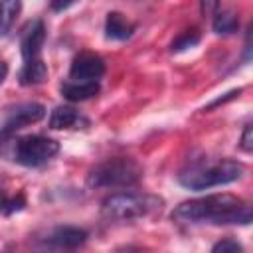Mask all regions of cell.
I'll list each match as a JSON object with an SVG mask.
<instances>
[{
  "label": "cell",
  "instance_id": "6da1fadb",
  "mask_svg": "<svg viewBox=\"0 0 253 253\" xmlns=\"http://www.w3.org/2000/svg\"><path fill=\"white\" fill-rule=\"evenodd\" d=\"M172 219L180 223H251V206L231 194H211L180 204L172 211Z\"/></svg>",
  "mask_w": 253,
  "mask_h": 253
},
{
  "label": "cell",
  "instance_id": "7a4b0ae2",
  "mask_svg": "<svg viewBox=\"0 0 253 253\" xmlns=\"http://www.w3.org/2000/svg\"><path fill=\"white\" fill-rule=\"evenodd\" d=\"M245 172V166L237 160H217L211 164H194L190 168H186L184 172H180L178 180L184 188L190 190H208L213 186H221V184H231L235 180H239Z\"/></svg>",
  "mask_w": 253,
  "mask_h": 253
},
{
  "label": "cell",
  "instance_id": "3957f363",
  "mask_svg": "<svg viewBox=\"0 0 253 253\" xmlns=\"http://www.w3.org/2000/svg\"><path fill=\"white\" fill-rule=\"evenodd\" d=\"M142 178V166L126 156L109 158L93 166L87 174V184L91 188H128L138 184Z\"/></svg>",
  "mask_w": 253,
  "mask_h": 253
},
{
  "label": "cell",
  "instance_id": "277c9868",
  "mask_svg": "<svg viewBox=\"0 0 253 253\" xmlns=\"http://www.w3.org/2000/svg\"><path fill=\"white\" fill-rule=\"evenodd\" d=\"M162 200L148 194H134V192H121L107 196L101 204V211L107 219L113 221H132L146 217L160 210Z\"/></svg>",
  "mask_w": 253,
  "mask_h": 253
},
{
  "label": "cell",
  "instance_id": "5b68a950",
  "mask_svg": "<svg viewBox=\"0 0 253 253\" xmlns=\"http://www.w3.org/2000/svg\"><path fill=\"white\" fill-rule=\"evenodd\" d=\"M59 152V142L42 134H28L16 140L14 160L28 168H38Z\"/></svg>",
  "mask_w": 253,
  "mask_h": 253
},
{
  "label": "cell",
  "instance_id": "8992f818",
  "mask_svg": "<svg viewBox=\"0 0 253 253\" xmlns=\"http://www.w3.org/2000/svg\"><path fill=\"white\" fill-rule=\"evenodd\" d=\"M45 115V107L40 105V103H22V105H16L14 109L8 111L2 126H0V138H6L10 134H14L16 130L32 125V123H38L42 121Z\"/></svg>",
  "mask_w": 253,
  "mask_h": 253
},
{
  "label": "cell",
  "instance_id": "52a82bcc",
  "mask_svg": "<svg viewBox=\"0 0 253 253\" xmlns=\"http://www.w3.org/2000/svg\"><path fill=\"white\" fill-rule=\"evenodd\" d=\"M105 75V61L101 55L91 51H81L73 57L69 67L71 81H97Z\"/></svg>",
  "mask_w": 253,
  "mask_h": 253
},
{
  "label": "cell",
  "instance_id": "ba28073f",
  "mask_svg": "<svg viewBox=\"0 0 253 253\" xmlns=\"http://www.w3.org/2000/svg\"><path fill=\"white\" fill-rule=\"evenodd\" d=\"M43 40H45V26H43V22L42 20H30L22 28V34H20V51H22V57L26 61L28 59H34V57H40Z\"/></svg>",
  "mask_w": 253,
  "mask_h": 253
},
{
  "label": "cell",
  "instance_id": "9c48e42d",
  "mask_svg": "<svg viewBox=\"0 0 253 253\" xmlns=\"http://www.w3.org/2000/svg\"><path fill=\"white\" fill-rule=\"evenodd\" d=\"M89 119L79 113L77 109L69 105H59L51 111L49 115V128L53 130H63V128H87Z\"/></svg>",
  "mask_w": 253,
  "mask_h": 253
},
{
  "label": "cell",
  "instance_id": "30bf717a",
  "mask_svg": "<svg viewBox=\"0 0 253 253\" xmlns=\"http://www.w3.org/2000/svg\"><path fill=\"white\" fill-rule=\"evenodd\" d=\"M45 241L55 249H77L87 241V231L73 225H59L51 229Z\"/></svg>",
  "mask_w": 253,
  "mask_h": 253
},
{
  "label": "cell",
  "instance_id": "8fae6325",
  "mask_svg": "<svg viewBox=\"0 0 253 253\" xmlns=\"http://www.w3.org/2000/svg\"><path fill=\"white\" fill-rule=\"evenodd\" d=\"M134 32V24L128 22L125 18V14L121 12H109L107 14V20H105V36L109 40H128Z\"/></svg>",
  "mask_w": 253,
  "mask_h": 253
},
{
  "label": "cell",
  "instance_id": "7c38bea8",
  "mask_svg": "<svg viewBox=\"0 0 253 253\" xmlns=\"http://www.w3.org/2000/svg\"><path fill=\"white\" fill-rule=\"evenodd\" d=\"M99 93V83L97 81H65L61 85V95L67 101L79 103L95 97Z\"/></svg>",
  "mask_w": 253,
  "mask_h": 253
},
{
  "label": "cell",
  "instance_id": "4fadbf2b",
  "mask_svg": "<svg viewBox=\"0 0 253 253\" xmlns=\"http://www.w3.org/2000/svg\"><path fill=\"white\" fill-rule=\"evenodd\" d=\"M20 85H40L47 79V65L43 63L42 57H34V59H28L24 63V67L20 69Z\"/></svg>",
  "mask_w": 253,
  "mask_h": 253
},
{
  "label": "cell",
  "instance_id": "5bb4252c",
  "mask_svg": "<svg viewBox=\"0 0 253 253\" xmlns=\"http://www.w3.org/2000/svg\"><path fill=\"white\" fill-rule=\"evenodd\" d=\"M213 32L219 36H229L235 34L239 28V18L233 10H219L213 14V24H211Z\"/></svg>",
  "mask_w": 253,
  "mask_h": 253
},
{
  "label": "cell",
  "instance_id": "9a60e30c",
  "mask_svg": "<svg viewBox=\"0 0 253 253\" xmlns=\"http://www.w3.org/2000/svg\"><path fill=\"white\" fill-rule=\"evenodd\" d=\"M22 10V4L18 0H6L0 2V38H6L8 32L12 30L18 14Z\"/></svg>",
  "mask_w": 253,
  "mask_h": 253
},
{
  "label": "cell",
  "instance_id": "2e32d148",
  "mask_svg": "<svg viewBox=\"0 0 253 253\" xmlns=\"http://www.w3.org/2000/svg\"><path fill=\"white\" fill-rule=\"evenodd\" d=\"M198 42H200L198 30H186V32H182V34L172 42L170 49H172V51H184V49H188V47H194Z\"/></svg>",
  "mask_w": 253,
  "mask_h": 253
},
{
  "label": "cell",
  "instance_id": "e0dca14e",
  "mask_svg": "<svg viewBox=\"0 0 253 253\" xmlns=\"http://www.w3.org/2000/svg\"><path fill=\"white\" fill-rule=\"evenodd\" d=\"M211 253H243V247L235 239H221L211 247Z\"/></svg>",
  "mask_w": 253,
  "mask_h": 253
},
{
  "label": "cell",
  "instance_id": "ac0fdd59",
  "mask_svg": "<svg viewBox=\"0 0 253 253\" xmlns=\"http://www.w3.org/2000/svg\"><path fill=\"white\" fill-rule=\"evenodd\" d=\"M24 206H26V198H24V194H18V196H14V198H8V200H6L4 208H2V213L10 215V213H14V211L24 210Z\"/></svg>",
  "mask_w": 253,
  "mask_h": 253
},
{
  "label": "cell",
  "instance_id": "d6986e66",
  "mask_svg": "<svg viewBox=\"0 0 253 253\" xmlns=\"http://www.w3.org/2000/svg\"><path fill=\"white\" fill-rule=\"evenodd\" d=\"M241 148H243L245 152H251V150H253V140H251V125H247V126H245V130H243V136H241Z\"/></svg>",
  "mask_w": 253,
  "mask_h": 253
},
{
  "label": "cell",
  "instance_id": "ffe728a7",
  "mask_svg": "<svg viewBox=\"0 0 253 253\" xmlns=\"http://www.w3.org/2000/svg\"><path fill=\"white\" fill-rule=\"evenodd\" d=\"M239 93H241V89H233V91H229V93H227V97H219V99H215V101H213L211 105H208L206 109H211V107H217V105H221V103H225V101H229V99H233V97H235V95H239Z\"/></svg>",
  "mask_w": 253,
  "mask_h": 253
},
{
  "label": "cell",
  "instance_id": "44dd1931",
  "mask_svg": "<svg viewBox=\"0 0 253 253\" xmlns=\"http://www.w3.org/2000/svg\"><path fill=\"white\" fill-rule=\"evenodd\" d=\"M6 75H8V65H6L4 61H0V85L4 83V79H6Z\"/></svg>",
  "mask_w": 253,
  "mask_h": 253
},
{
  "label": "cell",
  "instance_id": "7402d4cb",
  "mask_svg": "<svg viewBox=\"0 0 253 253\" xmlns=\"http://www.w3.org/2000/svg\"><path fill=\"white\" fill-rule=\"evenodd\" d=\"M6 190H4V186H2V182H0V211H2V208H4V204H6Z\"/></svg>",
  "mask_w": 253,
  "mask_h": 253
},
{
  "label": "cell",
  "instance_id": "603a6c76",
  "mask_svg": "<svg viewBox=\"0 0 253 253\" xmlns=\"http://www.w3.org/2000/svg\"><path fill=\"white\" fill-rule=\"evenodd\" d=\"M69 6H71V2H63V4H61V2H53V4H51L53 10H65V8H69Z\"/></svg>",
  "mask_w": 253,
  "mask_h": 253
},
{
  "label": "cell",
  "instance_id": "cb8c5ba5",
  "mask_svg": "<svg viewBox=\"0 0 253 253\" xmlns=\"http://www.w3.org/2000/svg\"><path fill=\"white\" fill-rule=\"evenodd\" d=\"M126 253H140V251H126Z\"/></svg>",
  "mask_w": 253,
  "mask_h": 253
}]
</instances>
